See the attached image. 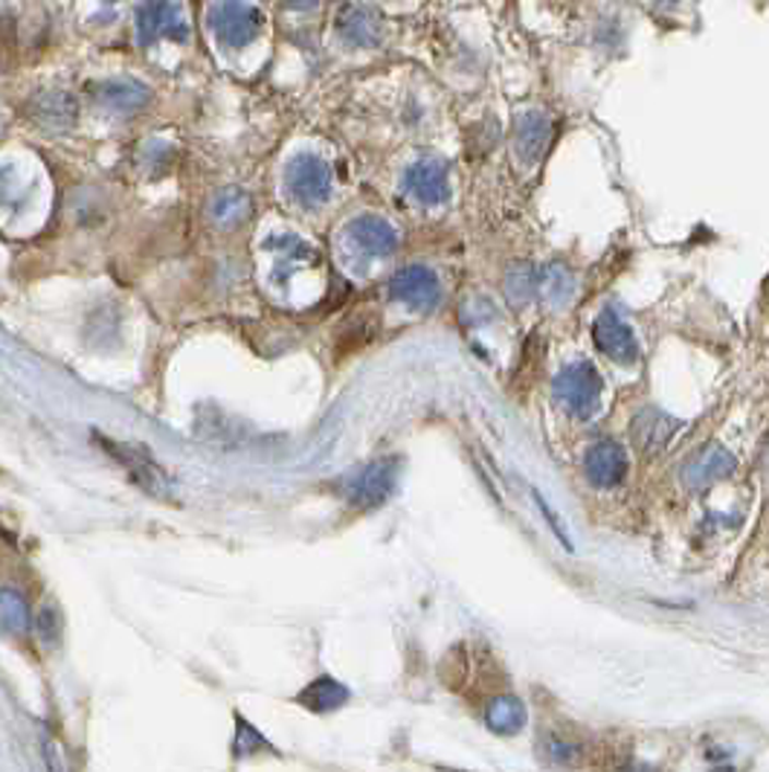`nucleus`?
<instances>
[{
	"label": "nucleus",
	"instance_id": "f257e3e1",
	"mask_svg": "<svg viewBox=\"0 0 769 772\" xmlns=\"http://www.w3.org/2000/svg\"><path fill=\"white\" fill-rule=\"evenodd\" d=\"M555 399L572 416H595L601 404V375L595 372V366L587 360L564 366L555 378Z\"/></svg>",
	"mask_w": 769,
	"mask_h": 772
},
{
	"label": "nucleus",
	"instance_id": "f03ea898",
	"mask_svg": "<svg viewBox=\"0 0 769 772\" xmlns=\"http://www.w3.org/2000/svg\"><path fill=\"white\" fill-rule=\"evenodd\" d=\"M389 297L404 302V306L415 308V311H433L441 299L439 276L424 268V264H410L392 276L389 282Z\"/></svg>",
	"mask_w": 769,
	"mask_h": 772
},
{
	"label": "nucleus",
	"instance_id": "7ed1b4c3",
	"mask_svg": "<svg viewBox=\"0 0 769 772\" xmlns=\"http://www.w3.org/2000/svg\"><path fill=\"white\" fill-rule=\"evenodd\" d=\"M395 459H381V462H372V465H366L364 471H357L346 483L348 502L357 506V509H375V506H381L389 494H392V488H395Z\"/></svg>",
	"mask_w": 769,
	"mask_h": 772
},
{
	"label": "nucleus",
	"instance_id": "20e7f679",
	"mask_svg": "<svg viewBox=\"0 0 769 772\" xmlns=\"http://www.w3.org/2000/svg\"><path fill=\"white\" fill-rule=\"evenodd\" d=\"M99 441L105 444V450H108L110 459H117V462H122V465L128 467V474H131V479H134L137 485H143L145 491H152V494H166V474H163V467L154 462L152 453H149L143 444L108 441V439H102V436H99Z\"/></svg>",
	"mask_w": 769,
	"mask_h": 772
},
{
	"label": "nucleus",
	"instance_id": "39448f33",
	"mask_svg": "<svg viewBox=\"0 0 769 772\" xmlns=\"http://www.w3.org/2000/svg\"><path fill=\"white\" fill-rule=\"evenodd\" d=\"M592 337H595V346L607 357H613L616 364H636L639 343H636V334L630 331V325H627L616 311H601V314L595 317Z\"/></svg>",
	"mask_w": 769,
	"mask_h": 772
},
{
	"label": "nucleus",
	"instance_id": "423d86ee",
	"mask_svg": "<svg viewBox=\"0 0 769 772\" xmlns=\"http://www.w3.org/2000/svg\"><path fill=\"white\" fill-rule=\"evenodd\" d=\"M583 471L595 488H613L625 479L627 474V453L618 448L616 441H599L587 450Z\"/></svg>",
	"mask_w": 769,
	"mask_h": 772
},
{
	"label": "nucleus",
	"instance_id": "0eeeda50",
	"mask_svg": "<svg viewBox=\"0 0 769 772\" xmlns=\"http://www.w3.org/2000/svg\"><path fill=\"white\" fill-rule=\"evenodd\" d=\"M735 467H737V459L732 456L726 448L711 444V448L700 450L697 456L685 462L683 476H685V483L691 485V488H706V485L718 483V479H723V476L732 474Z\"/></svg>",
	"mask_w": 769,
	"mask_h": 772
},
{
	"label": "nucleus",
	"instance_id": "6e6552de",
	"mask_svg": "<svg viewBox=\"0 0 769 772\" xmlns=\"http://www.w3.org/2000/svg\"><path fill=\"white\" fill-rule=\"evenodd\" d=\"M683 427V421H676L674 416L662 413L656 407H644L639 416L634 418V441L639 444L642 453H660L674 433Z\"/></svg>",
	"mask_w": 769,
	"mask_h": 772
},
{
	"label": "nucleus",
	"instance_id": "1a4fd4ad",
	"mask_svg": "<svg viewBox=\"0 0 769 772\" xmlns=\"http://www.w3.org/2000/svg\"><path fill=\"white\" fill-rule=\"evenodd\" d=\"M348 241L364 256H389L395 250V233L381 218H357L348 227Z\"/></svg>",
	"mask_w": 769,
	"mask_h": 772
},
{
	"label": "nucleus",
	"instance_id": "9d476101",
	"mask_svg": "<svg viewBox=\"0 0 769 772\" xmlns=\"http://www.w3.org/2000/svg\"><path fill=\"white\" fill-rule=\"evenodd\" d=\"M296 703H303L311 712H334L343 703H348V688L334 677L313 679L303 694H296Z\"/></svg>",
	"mask_w": 769,
	"mask_h": 772
},
{
	"label": "nucleus",
	"instance_id": "9b49d317",
	"mask_svg": "<svg viewBox=\"0 0 769 772\" xmlns=\"http://www.w3.org/2000/svg\"><path fill=\"white\" fill-rule=\"evenodd\" d=\"M291 187L303 201H320L329 192V171L317 161H299L291 175Z\"/></svg>",
	"mask_w": 769,
	"mask_h": 772
},
{
	"label": "nucleus",
	"instance_id": "f8f14e48",
	"mask_svg": "<svg viewBox=\"0 0 769 772\" xmlns=\"http://www.w3.org/2000/svg\"><path fill=\"white\" fill-rule=\"evenodd\" d=\"M485 723L499 735H514L517 729L525 726V705L511 694L497 697L485 712Z\"/></svg>",
	"mask_w": 769,
	"mask_h": 772
},
{
	"label": "nucleus",
	"instance_id": "ddd939ff",
	"mask_svg": "<svg viewBox=\"0 0 769 772\" xmlns=\"http://www.w3.org/2000/svg\"><path fill=\"white\" fill-rule=\"evenodd\" d=\"M29 630V604L15 590H0V633L24 637Z\"/></svg>",
	"mask_w": 769,
	"mask_h": 772
},
{
	"label": "nucleus",
	"instance_id": "4468645a",
	"mask_svg": "<svg viewBox=\"0 0 769 772\" xmlns=\"http://www.w3.org/2000/svg\"><path fill=\"white\" fill-rule=\"evenodd\" d=\"M541 297L549 302L552 308H564L572 299V294H576V280H572V273L567 271V268H560V264H552V268H546V271L541 273Z\"/></svg>",
	"mask_w": 769,
	"mask_h": 772
},
{
	"label": "nucleus",
	"instance_id": "2eb2a0df",
	"mask_svg": "<svg viewBox=\"0 0 769 772\" xmlns=\"http://www.w3.org/2000/svg\"><path fill=\"white\" fill-rule=\"evenodd\" d=\"M537 288H541V273L529 268V264H514V268L506 273V297L511 306L532 302Z\"/></svg>",
	"mask_w": 769,
	"mask_h": 772
},
{
	"label": "nucleus",
	"instance_id": "dca6fc26",
	"mask_svg": "<svg viewBox=\"0 0 769 772\" xmlns=\"http://www.w3.org/2000/svg\"><path fill=\"white\" fill-rule=\"evenodd\" d=\"M413 189L424 201H439L441 198V175L436 169H418L413 175Z\"/></svg>",
	"mask_w": 769,
	"mask_h": 772
},
{
	"label": "nucleus",
	"instance_id": "f3484780",
	"mask_svg": "<svg viewBox=\"0 0 769 772\" xmlns=\"http://www.w3.org/2000/svg\"><path fill=\"white\" fill-rule=\"evenodd\" d=\"M268 747L262 740V735L253 729V726H247L245 717H238V735H236V756L245 758V756H253L256 749Z\"/></svg>",
	"mask_w": 769,
	"mask_h": 772
},
{
	"label": "nucleus",
	"instance_id": "a211bd4d",
	"mask_svg": "<svg viewBox=\"0 0 769 772\" xmlns=\"http://www.w3.org/2000/svg\"><path fill=\"white\" fill-rule=\"evenodd\" d=\"M38 633H42V639L47 642V645H56L61 639V619L56 610H42V616H38Z\"/></svg>",
	"mask_w": 769,
	"mask_h": 772
}]
</instances>
